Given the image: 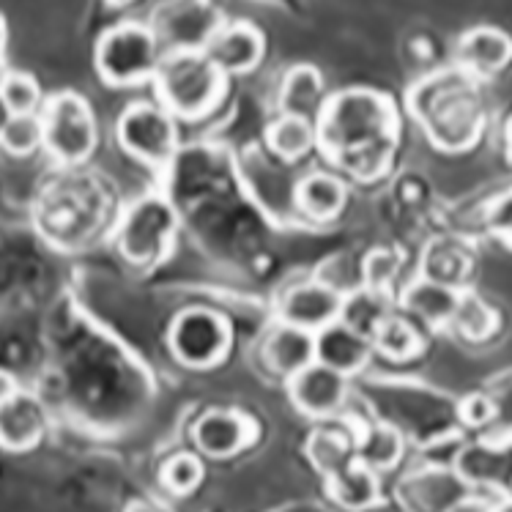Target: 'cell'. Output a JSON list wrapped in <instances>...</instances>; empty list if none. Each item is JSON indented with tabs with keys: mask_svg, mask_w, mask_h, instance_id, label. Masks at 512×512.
<instances>
[{
	"mask_svg": "<svg viewBox=\"0 0 512 512\" xmlns=\"http://www.w3.org/2000/svg\"><path fill=\"white\" fill-rule=\"evenodd\" d=\"M315 140L326 157L356 178H376L398 143V115L387 96L354 88L326 102Z\"/></svg>",
	"mask_w": 512,
	"mask_h": 512,
	"instance_id": "cell-1",
	"label": "cell"
},
{
	"mask_svg": "<svg viewBox=\"0 0 512 512\" xmlns=\"http://www.w3.org/2000/svg\"><path fill=\"white\" fill-rule=\"evenodd\" d=\"M411 113L444 151H466L480 140L485 110L477 77L460 69H441L411 88Z\"/></svg>",
	"mask_w": 512,
	"mask_h": 512,
	"instance_id": "cell-2",
	"label": "cell"
},
{
	"mask_svg": "<svg viewBox=\"0 0 512 512\" xmlns=\"http://www.w3.org/2000/svg\"><path fill=\"white\" fill-rule=\"evenodd\" d=\"M157 94L170 113L181 118H200L217 105L225 88V74L200 50H176L157 66Z\"/></svg>",
	"mask_w": 512,
	"mask_h": 512,
	"instance_id": "cell-3",
	"label": "cell"
},
{
	"mask_svg": "<svg viewBox=\"0 0 512 512\" xmlns=\"http://www.w3.org/2000/svg\"><path fill=\"white\" fill-rule=\"evenodd\" d=\"M157 66V36L135 22L115 25L96 44V72L110 85L143 83L157 74Z\"/></svg>",
	"mask_w": 512,
	"mask_h": 512,
	"instance_id": "cell-4",
	"label": "cell"
},
{
	"mask_svg": "<svg viewBox=\"0 0 512 512\" xmlns=\"http://www.w3.org/2000/svg\"><path fill=\"white\" fill-rule=\"evenodd\" d=\"M44 148L61 165H80L96 146V121L80 94L63 91L44 102Z\"/></svg>",
	"mask_w": 512,
	"mask_h": 512,
	"instance_id": "cell-5",
	"label": "cell"
},
{
	"mask_svg": "<svg viewBox=\"0 0 512 512\" xmlns=\"http://www.w3.org/2000/svg\"><path fill=\"white\" fill-rule=\"evenodd\" d=\"M173 233H176V211L168 200L151 195V198L137 200L135 206L126 211L115 241L126 261L148 266L170 250Z\"/></svg>",
	"mask_w": 512,
	"mask_h": 512,
	"instance_id": "cell-6",
	"label": "cell"
},
{
	"mask_svg": "<svg viewBox=\"0 0 512 512\" xmlns=\"http://www.w3.org/2000/svg\"><path fill=\"white\" fill-rule=\"evenodd\" d=\"M118 143L126 154L140 159L148 168H165L176 154V126L168 110L137 102L129 105L118 118Z\"/></svg>",
	"mask_w": 512,
	"mask_h": 512,
	"instance_id": "cell-7",
	"label": "cell"
},
{
	"mask_svg": "<svg viewBox=\"0 0 512 512\" xmlns=\"http://www.w3.org/2000/svg\"><path fill=\"white\" fill-rule=\"evenodd\" d=\"M230 348V326L220 313L203 307L181 313L170 326V351L181 365L203 367L220 365Z\"/></svg>",
	"mask_w": 512,
	"mask_h": 512,
	"instance_id": "cell-8",
	"label": "cell"
},
{
	"mask_svg": "<svg viewBox=\"0 0 512 512\" xmlns=\"http://www.w3.org/2000/svg\"><path fill=\"white\" fill-rule=\"evenodd\" d=\"M288 381H291L293 406L307 417H332L343 408L348 395V376L337 373L329 365H321L318 359Z\"/></svg>",
	"mask_w": 512,
	"mask_h": 512,
	"instance_id": "cell-9",
	"label": "cell"
},
{
	"mask_svg": "<svg viewBox=\"0 0 512 512\" xmlns=\"http://www.w3.org/2000/svg\"><path fill=\"white\" fill-rule=\"evenodd\" d=\"M47 408L31 392L0 395V447L9 452H28L44 439Z\"/></svg>",
	"mask_w": 512,
	"mask_h": 512,
	"instance_id": "cell-10",
	"label": "cell"
},
{
	"mask_svg": "<svg viewBox=\"0 0 512 512\" xmlns=\"http://www.w3.org/2000/svg\"><path fill=\"white\" fill-rule=\"evenodd\" d=\"M343 313V296L326 283H304L285 293L280 302L283 324L299 326L307 332H321L324 326L335 324Z\"/></svg>",
	"mask_w": 512,
	"mask_h": 512,
	"instance_id": "cell-11",
	"label": "cell"
},
{
	"mask_svg": "<svg viewBox=\"0 0 512 512\" xmlns=\"http://www.w3.org/2000/svg\"><path fill=\"white\" fill-rule=\"evenodd\" d=\"M203 53L209 55L222 74H244L261 63L263 36L247 22H236L211 33Z\"/></svg>",
	"mask_w": 512,
	"mask_h": 512,
	"instance_id": "cell-12",
	"label": "cell"
},
{
	"mask_svg": "<svg viewBox=\"0 0 512 512\" xmlns=\"http://www.w3.org/2000/svg\"><path fill=\"white\" fill-rule=\"evenodd\" d=\"M370 348H373V340L359 335L340 318L335 324L324 326L321 332H315V359L343 376H351L365 367L370 359Z\"/></svg>",
	"mask_w": 512,
	"mask_h": 512,
	"instance_id": "cell-13",
	"label": "cell"
},
{
	"mask_svg": "<svg viewBox=\"0 0 512 512\" xmlns=\"http://www.w3.org/2000/svg\"><path fill=\"white\" fill-rule=\"evenodd\" d=\"M252 441L250 419L239 411H209L195 425V444L209 458H233Z\"/></svg>",
	"mask_w": 512,
	"mask_h": 512,
	"instance_id": "cell-14",
	"label": "cell"
},
{
	"mask_svg": "<svg viewBox=\"0 0 512 512\" xmlns=\"http://www.w3.org/2000/svg\"><path fill=\"white\" fill-rule=\"evenodd\" d=\"M458 61L469 74L493 77L512 61V39L499 28L482 25L463 33L458 42Z\"/></svg>",
	"mask_w": 512,
	"mask_h": 512,
	"instance_id": "cell-15",
	"label": "cell"
},
{
	"mask_svg": "<svg viewBox=\"0 0 512 512\" xmlns=\"http://www.w3.org/2000/svg\"><path fill=\"white\" fill-rule=\"evenodd\" d=\"M263 359L280 376H296L299 370L315 362V335L299 326L283 324L274 329L266 345H263Z\"/></svg>",
	"mask_w": 512,
	"mask_h": 512,
	"instance_id": "cell-16",
	"label": "cell"
},
{
	"mask_svg": "<svg viewBox=\"0 0 512 512\" xmlns=\"http://www.w3.org/2000/svg\"><path fill=\"white\" fill-rule=\"evenodd\" d=\"M460 291L452 285L436 283L428 277H419L414 283L408 285L403 293V304H406L408 313H414L422 321H428L433 326L452 324L455 310H458Z\"/></svg>",
	"mask_w": 512,
	"mask_h": 512,
	"instance_id": "cell-17",
	"label": "cell"
},
{
	"mask_svg": "<svg viewBox=\"0 0 512 512\" xmlns=\"http://www.w3.org/2000/svg\"><path fill=\"white\" fill-rule=\"evenodd\" d=\"M280 105L285 115H299L313 121L324 110V77L315 66H293L285 74L283 91H280Z\"/></svg>",
	"mask_w": 512,
	"mask_h": 512,
	"instance_id": "cell-18",
	"label": "cell"
},
{
	"mask_svg": "<svg viewBox=\"0 0 512 512\" xmlns=\"http://www.w3.org/2000/svg\"><path fill=\"white\" fill-rule=\"evenodd\" d=\"M345 187L343 181L329 173H313L296 187V206L313 220H335L343 211Z\"/></svg>",
	"mask_w": 512,
	"mask_h": 512,
	"instance_id": "cell-19",
	"label": "cell"
},
{
	"mask_svg": "<svg viewBox=\"0 0 512 512\" xmlns=\"http://www.w3.org/2000/svg\"><path fill=\"white\" fill-rule=\"evenodd\" d=\"M329 493L335 496L337 504H343L345 510H367L378 502L376 471L354 460L351 466L337 471L335 477H329Z\"/></svg>",
	"mask_w": 512,
	"mask_h": 512,
	"instance_id": "cell-20",
	"label": "cell"
},
{
	"mask_svg": "<svg viewBox=\"0 0 512 512\" xmlns=\"http://www.w3.org/2000/svg\"><path fill=\"white\" fill-rule=\"evenodd\" d=\"M389 318V302L387 291H376V288H362V291L351 293L343 299V313H340V321L356 329L359 335L376 337V332L381 329V324Z\"/></svg>",
	"mask_w": 512,
	"mask_h": 512,
	"instance_id": "cell-21",
	"label": "cell"
},
{
	"mask_svg": "<svg viewBox=\"0 0 512 512\" xmlns=\"http://www.w3.org/2000/svg\"><path fill=\"white\" fill-rule=\"evenodd\" d=\"M469 272L471 252L463 250L458 241H436L425 252V274L422 277H428V280L458 288L460 283H466Z\"/></svg>",
	"mask_w": 512,
	"mask_h": 512,
	"instance_id": "cell-22",
	"label": "cell"
},
{
	"mask_svg": "<svg viewBox=\"0 0 512 512\" xmlns=\"http://www.w3.org/2000/svg\"><path fill=\"white\" fill-rule=\"evenodd\" d=\"M354 455L359 463H365L367 469H392L400 460V455H403V436L395 428H389V425H373L359 439Z\"/></svg>",
	"mask_w": 512,
	"mask_h": 512,
	"instance_id": "cell-23",
	"label": "cell"
},
{
	"mask_svg": "<svg viewBox=\"0 0 512 512\" xmlns=\"http://www.w3.org/2000/svg\"><path fill=\"white\" fill-rule=\"evenodd\" d=\"M269 146L277 157L299 159L304 157L315 143V126L299 115H283L280 121L269 126Z\"/></svg>",
	"mask_w": 512,
	"mask_h": 512,
	"instance_id": "cell-24",
	"label": "cell"
},
{
	"mask_svg": "<svg viewBox=\"0 0 512 512\" xmlns=\"http://www.w3.org/2000/svg\"><path fill=\"white\" fill-rule=\"evenodd\" d=\"M307 455L313 460V466L326 480L335 477L337 471H343L345 466H351L356 460V455L351 452V444L345 439L343 433H335V430H318L307 441Z\"/></svg>",
	"mask_w": 512,
	"mask_h": 512,
	"instance_id": "cell-25",
	"label": "cell"
},
{
	"mask_svg": "<svg viewBox=\"0 0 512 512\" xmlns=\"http://www.w3.org/2000/svg\"><path fill=\"white\" fill-rule=\"evenodd\" d=\"M373 343H376L381 354L395 359V362H406L411 356H417L419 348H422L417 329L408 324L406 318H392V315L381 324V329L373 337Z\"/></svg>",
	"mask_w": 512,
	"mask_h": 512,
	"instance_id": "cell-26",
	"label": "cell"
},
{
	"mask_svg": "<svg viewBox=\"0 0 512 512\" xmlns=\"http://www.w3.org/2000/svg\"><path fill=\"white\" fill-rule=\"evenodd\" d=\"M452 324L458 326V332L469 340H485L493 335L496 329V313H493L488 304L482 302L480 296L474 293H460L458 310Z\"/></svg>",
	"mask_w": 512,
	"mask_h": 512,
	"instance_id": "cell-27",
	"label": "cell"
},
{
	"mask_svg": "<svg viewBox=\"0 0 512 512\" xmlns=\"http://www.w3.org/2000/svg\"><path fill=\"white\" fill-rule=\"evenodd\" d=\"M0 146L14 157H28L36 148L44 146V126L42 115H11V121L0 135Z\"/></svg>",
	"mask_w": 512,
	"mask_h": 512,
	"instance_id": "cell-28",
	"label": "cell"
},
{
	"mask_svg": "<svg viewBox=\"0 0 512 512\" xmlns=\"http://www.w3.org/2000/svg\"><path fill=\"white\" fill-rule=\"evenodd\" d=\"M0 96L14 115H31L42 105V88L31 74L9 72L0 83Z\"/></svg>",
	"mask_w": 512,
	"mask_h": 512,
	"instance_id": "cell-29",
	"label": "cell"
},
{
	"mask_svg": "<svg viewBox=\"0 0 512 512\" xmlns=\"http://www.w3.org/2000/svg\"><path fill=\"white\" fill-rule=\"evenodd\" d=\"M203 480V463H200L195 455H189V452H181L176 458H170L165 463V469H162V482H165V488L178 496H184V493H192Z\"/></svg>",
	"mask_w": 512,
	"mask_h": 512,
	"instance_id": "cell-30",
	"label": "cell"
},
{
	"mask_svg": "<svg viewBox=\"0 0 512 512\" xmlns=\"http://www.w3.org/2000/svg\"><path fill=\"white\" fill-rule=\"evenodd\" d=\"M400 261L387 250L370 252L365 258V285L367 288H376V291H389V283L395 280L398 274Z\"/></svg>",
	"mask_w": 512,
	"mask_h": 512,
	"instance_id": "cell-31",
	"label": "cell"
},
{
	"mask_svg": "<svg viewBox=\"0 0 512 512\" xmlns=\"http://www.w3.org/2000/svg\"><path fill=\"white\" fill-rule=\"evenodd\" d=\"M496 411H499V406L488 395H469L460 403V419L466 425H471V428H482V425L493 422Z\"/></svg>",
	"mask_w": 512,
	"mask_h": 512,
	"instance_id": "cell-32",
	"label": "cell"
},
{
	"mask_svg": "<svg viewBox=\"0 0 512 512\" xmlns=\"http://www.w3.org/2000/svg\"><path fill=\"white\" fill-rule=\"evenodd\" d=\"M488 225L496 236H502L512 244V189L504 192L502 198H496V203L488 211Z\"/></svg>",
	"mask_w": 512,
	"mask_h": 512,
	"instance_id": "cell-33",
	"label": "cell"
},
{
	"mask_svg": "<svg viewBox=\"0 0 512 512\" xmlns=\"http://www.w3.org/2000/svg\"><path fill=\"white\" fill-rule=\"evenodd\" d=\"M450 512H496V507H491L488 502H482L477 496H466V499L455 504Z\"/></svg>",
	"mask_w": 512,
	"mask_h": 512,
	"instance_id": "cell-34",
	"label": "cell"
},
{
	"mask_svg": "<svg viewBox=\"0 0 512 512\" xmlns=\"http://www.w3.org/2000/svg\"><path fill=\"white\" fill-rule=\"evenodd\" d=\"M6 22L0 17V83H3V77H6Z\"/></svg>",
	"mask_w": 512,
	"mask_h": 512,
	"instance_id": "cell-35",
	"label": "cell"
},
{
	"mask_svg": "<svg viewBox=\"0 0 512 512\" xmlns=\"http://www.w3.org/2000/svg\"><path fill=\"white\" fill-rule=\"evenodd\" d=\"M11 110H9V105H6V102H3V96H0V135H3V129H6V124H9L11 121Z\"/></svg>",
	"mask_w": 512,
	"mask_h": 512,
	"instance_id": "cell-36",
	"label": "cell"
},
{
	"mask_svg": "<svg viewBox=\"0 0 512 512\" xmlns=\"http://www.w3.org/2000/svg\"><path fill=\"white\" fill-rule=\"evenodd\" d=\"M504 140H507V157L512 162V115L510 121H507V129H504Z\"/></svg>",
	"mask_w": 512,
	"mask_h": 512,
	"instance_id": "cell-37",
	"label": "cell"
},
{
	"mask_svg": "<svg viewBox=\"0 0 512 512\" xmlns=\"http://www.w3.org/2000/svg\"><path fill=\"white\" fill-rule=\"evenodd\" d=\"M496 512H512V499H507V502L499 504V507H496Z\"/></svg>",
	"mask_w": 512,
	"mask_h": 512,
	"instance_id": "cell-38",
	"label": "cell"
},
{
	"mask_svg": "<svg viewBox=\"0 0 512 512\" xmlns=\"http://www.w3.org/2000/svg\"><path fill=\"white\" fill-rule=\"evenodd\" d=\"M110 6H126V3H132V0H107Z\"/></svg>",
	"mask_w": 512,
	"mask_h": 512,
	"instance_id": "cell-39",
	"label": "cell"
}]
</instances>
